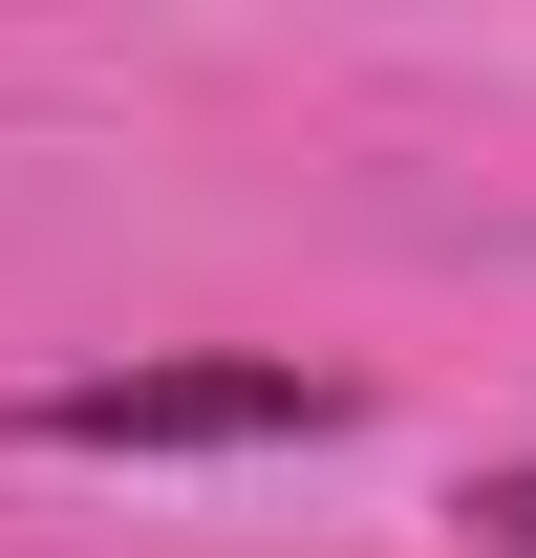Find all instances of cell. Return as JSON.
Listing matches in <instances>:
<instances>
[{"label":"cell","instance_id":"1","mask_svg":"<svg viewBox=\"0 0 536 558\" xmlns=\"http://www.w3.org/2000/svg\"><path fill=\"white\" fill-rule=\"evenodd\" d=\"M44 451H322L343 387L322 365H65V387H22Z\"/></svg>","mask_w":536,"mask_h":558},{"label":"cell","instance_id":"2","mask_svg":"<svg viewBox=\"0 0 536 558\" xmlns=\"http://www.w3.org/2000/svg\"><path fill=\"white\" fill-rule=\"evenodd\" d=\"M472 515H494V537H515V558H536V473H494V494H472Z\"/></svg>","mask_w":536,"mask_h":558}]
</instances>
